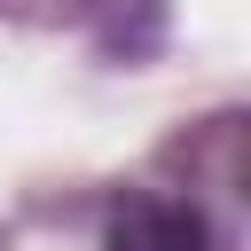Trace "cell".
<instances>
[{"label": "cell", "mask_w": 251, "mask_h": 251, "mask_svg": "<svg viewBox=\"0 0 251 251\" xmlns=\"http://www.w3.org/2000/svg\"><path fill=\"white\" fill-rule=\"evenodd\" d=\"M110 251H220L212 220L196 204H165V196H133L110 220Z\"/></svg>", "instance_id": "1"}]
</instances>
